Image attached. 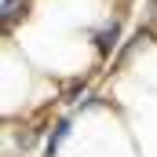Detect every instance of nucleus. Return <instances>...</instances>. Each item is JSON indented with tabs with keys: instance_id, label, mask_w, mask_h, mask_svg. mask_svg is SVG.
Wrapping results in <instances>:
<instances>
[{
	"instance_id": "obj_1",
	"label": "nucleus",
	"mask_w": 157,
	"mask_h": 157,
	"mask_svg": "<svg viewBox=\"0 0 157 157\" xmlns=\"http://www.w3.org/2000/svg\"><path fill=\"white\" fill-rule=\"evenodd\" d=\"M18 7H26V0H4V22H15Z\"/></svg>"
},
{
	"instance_id": "obj_2",
	"label": "nucleus",
	"mask_w": 157,
	"mask_h": 157,
	"mask_svg": "<svg viewBox=\"0 0 157 157\" xmlns=\"http://www.w3.org/2000/svg\"><path fill=\"white\" fill-rule=\"evenodd\" d=\"M113 37H117V26H110V29H102V33H99V44L106 48V44H113Z\"/></svg>"
}]
</instances>
